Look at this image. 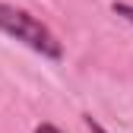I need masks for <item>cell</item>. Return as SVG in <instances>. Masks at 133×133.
<instances>
[{
  "instance_id": "1",
  "label": "cell",
  "mask_w": 133,
  "mask_h": 133,
  "mask_svg": "<svg viewBox=\"0 0 133 133\" xmlns=\"http://www.w3.org/2000/svg\"><path fill=\"white\" fill-rule=\"evenodd\" d=\"M0 32L16 38V41H22L25 48H32V51L41 54V57H51V60L63 57V44L57 41V35L41 19H35L32 13H25L19 6L0 3Z\"/></svg>"
},
{
  "instance_id": "3",
  "label": "cell",
  "mask_w": 133,
  "mask_h": 133,
  "mask_svg": "<svg viewBox=\"0 0 133 133\" xmlns=\"http://www.w3.org/2000/svg\"><path fill=\"white\" fill-rule=\"evenodd\" d=\"M35 133H63L60 127H54V124H38L35 127Z\"/></svg>"
},
{
  "instance_id": "4",
  "label": "cell",
  "mask_w": 133,
  "mask_h": 133,
  "mask_svg": "<svg viewBox=\"0 0 133 133\" xmlns=\"http://www.w3.org/2000/svg\"><path fill=\"white\" fill-rule=\"evenodd\" d=\"M86 127H89L92 133H105V127H102V124H98V121H92V117H86Z\"/></svg>"
},
{
  "instance_id": "2",
  "label": "cell",
  "mask_w": 133,
  "mask_h": 133,
  "mask_svg": "<svg viewBox=\"0 0 133 133\" xmlns=\"http://www.w3.org/2000/svg\"><path fill=\"white\" fill-rule=\"evenodd\" d=\"M111 10H114V16H121V19H127L133 25V3H114Z\"/></svg>"
}]
</instances>
